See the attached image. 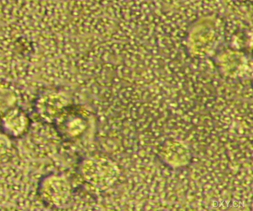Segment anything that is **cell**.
I'll return each instance as SVG.
<instances>
[{"mask_svg": "<svg viewBox=\"0 0 253 211\" xmlns=\"http://www.w3.org/2000/svg\"><path fill=\"white\" fill-rule=\"evenodd\" d=\"M55 128L59 136L71 140L80 136L87 125V120L73 110H63L54 120Z\"/></svg>", "mask_w": 253, "mask_h": 211, "instance_id": "obj_1", "label": "cell"}, {"mask_svg": "<svg viewBox=\"0 0 253 211\" xmlns=\"http://www.w3.org/2000/svg\"><path fill=\"white\" fill-rule=\"evenodd\" d=\"M30 120L27 115L19 109H12L1 118L2 131L12 138L22 136L29 128Z\"/></svg>", "mask_w": 253, "mask_h": 211, "instance_id": "obj_2", "label": "cell"}]
</instances>
